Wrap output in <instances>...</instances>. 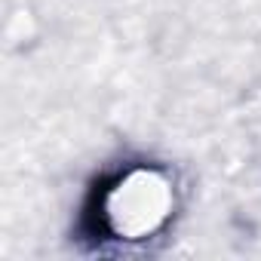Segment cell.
<instances>
[{"instance_id":"cell-1","label":"cell","mask_w":261,"mask_h":261,"mask_svg":"<svg viewBox=\"0 0 261 261\" xmlns=\"http://www.w3.org/2000/svg\"><path fill=\"white\" fill-rule=\"evenodd\" d=\"M108 227L120 240H139L169 215V185L151 172L126 175L105 194Z\"/></svg>"}]
</instances>
